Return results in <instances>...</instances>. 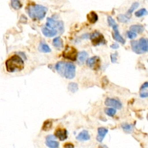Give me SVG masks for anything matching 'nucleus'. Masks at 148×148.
Listing matches in <instances>:
<instances>
[{"label": "nucleus", "mask_w": 148, "mask_h": 148, "mask_svg": "<svg viewBox=\"0 0 148 148\" xmlns=\"http://www.w3.org/2000/svg\"><path fill=\"white\" fill-rule=\"evenodd\" d=\"M55 69L59 75L66 79H73L76 75V66L71 62H58L55 65Z\"/></svg>", "instance_id": "f257e3e1"}, {"label": "nucleus", "mask_w": 148, "mask_h": 148, "mask_svg": "<svg viewBox=\"0 0 148 148\" xmlns=\"http://www.w3.org/2000/svg\"><path fill=\"white\" fill-rule=\"evenodd\" d=\"M5 67L10 73L20 72L24 68V62L18 55H13L5 61Z\"/></svg>", "instance_id": "f03ea898"}, {"label": "nucleus", "mask_w": 148, "mask_h": 148, "mask_svg": "<svg viewBox=\"0 0 148 148\" xmlns=\"http://www.w3.org/2000/svg\"><path fill=\"white\" fill-rule=\"evenodd\" d=\"M27 13L31 18L34 20H43L47 12V8L39 4H30L27 6Z\"/></svg>", "instance_id": "7ed1b4c3"}, {"label": "nucleus", "mask_w": 148, "mask_h": 148, "mask_svg": "<svg viewBox=\"0 0 148 148\" xmlns=\"http://www.w3.org/2000/svg\"><path fill=\"white\" fill-rule=\"evenodd\" d=\"M46 26L49 29L58 30L60 33L64 32V25L62 21L55 20L52 18H47L46 20Z\"/></svg>", "instance_id": "20e7f679"}, {"label": "nucleus", "mask_w": 148, "mask_h": 148, "mask_svg": "<svg viewBox=\"0 0 148 148\" xmlns=\"http://www.w3.org/2000/svg\"><path fill=\"white\" fill-rule=\"evenodd\" d=\"M78 51L77 49L72 46H67L62 53V56L66 59L71 60L72 61H75L78 58Z\"/></svg>", "instance_id": "39448f33"}, {"label": "nucleus", "mask_w": 148, "mask_h": 148, "mask_svg": "<svg viewBox=\"0 0 148 148\" xmlns=\"http://www.w3.org/2000/svg\"><path fill=\"white\" fill-rule=\"evenodd\" d=\"M90 39L92 44L95 46L106 44V40L104 36L100 32L97 31L90 34Z\"/></svg>", "instance_id": "423d86ee"}, {"label": "nucleus", "mask_w": 148, "mask_h": 148, "mask_svg": "<svg viewBox=\"0 0 148 148\" xmlns=\"http://www.w3.org/2000/svg\"><path fill=\"white\" fill-rule=\"evenodd\" d=\"M100 59L98 56H93L90 58H88L87 60V65L92 69H94L95 70L98 69L100 67Z\"/></svg>", "instance_id": "0eeeda50"}, {"label": "nucleus", "mask_w": 148, "mask_h": 148, "mask_svg": "<svg viewBox=\"0 0 148 148\" xmlns=\"http://www.w3.org/2000/svg\"><path fill=\"white\" fill-rule=\"evenodd\" d=\"M56 136L52 134H49L46 138V145L49 148H58L59 143L56 141Z\"/></svg>", "instance_id": "6e6552de"}, {"label": "nucleus", "mask_w": 148, "mask_h": 148, "mask_svg": "<svg viewBox=\"0 0 148 148\" xmlns=\"http://www.w3.org/2000/svg\"><path fill=\"white\" fill-rule=\"evenodd\" d=\"M105 105L114 109H121L122 107V104L119 101L110 98H107L106 100Z\"/></svg>", "instance_id": "1a4fd4ad"}, {"label": "nucleus", "mask_w": 148, "mask_h": 148, "mask_svg": "<svg viewBox=\"0 0 148 148\" xmlns=\"http://www.w3.org/2000/svg\"><path fill=\"white\" fill-rule=\"evenodd\" d=\"M55 136L60 141H64L68 138V132L65 129L59 128L55 131Z\"/></svg>", "instance_id": "9d476101"}, {"label": "nucleus", "mask_w": 148, "mask_h": 148, "mask_svg": "<svg viewBox=\"0 0 148 148\" xmlns=\"http://www.w3.org/2000/svg\"><path fill=\"white\" fill-rule=\"evenodd\" d=\"M113 39L117 41L118 42L121 43L122 45H124L126 43L125 39L123 38V37L120 35L119 29H118V26H116L114 27H113Z\"/></svg>", "instance_id": "9b49d317"}, {"label": "nucleus", "mask_w": 148, "mask_h": 148, "mask_svg": "<svg viewBox=\"0 0 148 148\" xmlns=\"http://www.w3.org/2000/svg\"><path fill=\"white\" fill-rule=\"evenodd\" d=\"M108 132V129L105 127H101L98 128V134H97V136L96 138L98 142L101 143L103 141Z\"/></svg>", "instance_id": "f8f14e48"}, {"label": "nucleus", "mask_w": 148, "mask_h": 148, "mask_svg": "<svg viewBox=\"0 0 148 148\" xmlns=\"http://www.w3.org/2000/svg\"><path fill=\"white\" fill-rule=\"evenodd\" d=\"M42 32L43 35L47 37V38H53V37L55 36L58 33V31L56 30L49 29L46 26L43 27L42 28Z\"/></svg>", "instance_id": "ddd939ff"}, {"label": "nucleus", "mask_w": 148, "mask_h": 148, "mask_svg": "<svg viewBox=\"0 0 148 148\" xmlns=\"http://www.w3.org/2000/svg\"><path fill=\"white\" fill-rule=\"evenodd\" d=\"M76 139L79 141H87L90 139V135L87 130H83L78 134Z\"/></svg>", "instance_id": "4468645a"}, {"label": "nucleus", "mask_w": 148, "mask_h": 148, "mask_svg": "<svg viewBox=\"0 0 148 148\" xmlns=\"http://www.w3.org/2000/svg\"><path fill=\"white\" fill-rule=\"evenodd\" d=\"M131 47L132 51L136 54H142L143 52L141 51V49L139 46V41L137 40H132L130 42Z\"/></svg>", "instance_id": "2eb2a0df"}, {"label": "nucleus", "mask_w": 148, "mask_h": 148, "mask_svg": "<svg viewBox=\"0 0 148 148\" xmlns=\"http://www.w3.org/2000/svg\"><path fill=\"white\" fill-rule=\"evenodd\" d=\"M88 58V54L87 52L85 51H82L78 53V58H77V61L79 64L82 65L85 61L87 60Z\"/></svg>", "instance_id": "dca6fc26"}, {"label": "nucleus", "mask_w": 148, "mask_h": 148, "mask_svg": "<svg viewBox=\"0 0 148 148\" xmlns=\"http://www.w3.org/2000/svg\"><path fill=\"white\" fill-rule=\"evenodd\" d=\"M87 18L88 21L91 24H95L98 20L97 14L94 11H91L87 15Z\"/></svg>", "instance_id": "f3484780"}, {"label": "nucleus", "mask_w": 148, "mask_h": 148, "mask_svg": "<svg viewBox=\"0 0 148 148\" xmlns=\"http://www.w3.org/2000/svg\"><path fill=\"white\" fill-rule=\"evenodd\" d=\"M39 51L42 53H49L51 52V49L45 42H41L39 46Z\"/></svg>", "instance_id": "a211bd4d"}, {"label": "nucleus", "mask_w": 148, "mask_h": 148, "mask_svg": "<svg viewBox=\"0 0 148 148\" xmlns=\"http://www.w3.org/2000/svg\"><path fill=\"white\" fill-rule=\"evenodd\" d=\"M139 44L141 51L143 53H145L148 51V47H147V40L145 38H141L139 41Z\"/></svg>", "instance_id": "6ab92c4d"}, {"label": "nucleus", "mask_w": 148, "mask_h": 148, "mask_svg": "<svg viewBox=\"0 0 148 148\" xmlns=\"http://www.w3.org/2000/svg\"><path fill=\"white\" fill-rule=\"evenodd\" d=\"M52 42L53 46L56 48L60 49L64 46V41L60 37H56V38H54Z\"/></svg>", "instance_id": "aec40b11"}, {"label": "nucleus", "mask_w": 148, "mask_h": 148, "mask_svg": "<svg viewBox=\"0 0 148 148\" xmlns=\"http://www.w3.org/2000/svg\"><path fill=\"white\" fill-rule=\"evenodd\" d=\"M130 30L136 33H142L145 30V27L142 25H132L130 27Z\"/></svg>", "instance_id": "412c9836"}, {"label": "nucleus", "mask_w": 148, "mask_h": 148, "mask_svg": "<svg viewBox=\"0 0 148 148\" xmlns=\"http://www.w3.org/2000/svg\"><path fill=\"white\" fill-rule=\"evenodd\" d=\"M11 5L14 10H18L22 7L23 4L21 0H11Z\"/></svg>", "instance_id": "4be33fe9"}, {"label": "nucleus", "mask_w": 148, "mask_h": 148, "mask_svg": "<svg viewBox=\"0 0 148 148\" xmlns=\"http://www.w3.org/2000/svg\"><path fill=\"white\" fill-rule=\"evenodd\" d=\"M68 89L70 92L75 93L78 90V85L76 82H70L68 84Z\"/></svg>", "instance_id": "5701e85b"}, {"label": "nucleus", "mask_w": 148, "mask_h": 148, "mask_svg": "<svg viewBox=\"0 0 148 148\" xmlns=\"http://www.w3.org/2000/svg\"><path fill=\"white\" fill-rule=\"evenodd\" d=\"M148 14V11L145 8H141L138 11H136L134 15L137 17H142L143 16H145L146 15Z\"/></svg>", "instance_id": "b1692460"}, {"label": "nucleus", "mask_w": 148, "mask_h": 148, "mask_svg": "<svg viewBox=\"0 0 148 148\" xmlns=\"http://www.w3.org/2000/svg\"><path fill=\"white\" fill-rule=\"evenodd\" d=\"M117 19L119 22L123 23H126L130 21V18L128 16L122 14H119L117 17Z\"/></svg>", "instance_id": "393cba45"}, {"label": "nucleus", "mask_w": 148, "mask_h": 148, "mask_svg": "<svg viewBox=\"0 0 148 148\" xmlns=\"http://www.w3.org/2000/svg\"><path fill=\"white\" fill-rule=\"evenodd\" d=\"M52 127V121L47 120L43 123L42 129L44 131H48L49 130H51Z\"/></svg>", "instance_id": "a878e982"}, {"label": "nucleus", "mask_w": 148, "mask_h": 148, "mask_svg": "<svg viewBox=\"0 0 148 148\" xmlns=\"http://www.w3.org/2000/svg\"><path fill=\"white\" fill-rule=\"evenodd\" d=\"M105 113L107 116L113 117L116 114V110L113 108H107L105 109Z\"/></svg>", "instance_id": "bb28decb"}, {"label": "nucleus", "mask_w": 148, "mask_h": 148, "mask_svg": "<svg viewBox=\"0 0 148 148\" xmlns=\"http://www.w3.org/2000/svg\"><path fill=\"white\" fill-rule=\"evenodd\" d=\"M139 5V3H138V2H134V3H133L132 4L130 8L128 10L127 14H131L132 13H133V11H134V10H136V9L138 8Z\"/></svg>", "instance_id": "cd10ccee"}, {"label": "nucleus", "mask_w": 148, "mask_h": 148, "mask_svg": "<svg viewBox=\"0 0 148 148\" xmlns=\"http://www.w3.org/2000/svg\"><path fill=\"white\" fill-rule=\"evenodd\" d=\"M107 21H108V24L109 26L112 27V28L117 25V24L116 23V21H115V20L112 17H111V16H108Z\"/></svg>", "instance_id": "c85d7f7f"}, {"label": "nucleus", "mask_w": 148, "mask_h": 148, "mask_svg": "<svg viewBox=\"0 0 148 148\" xmlns=\"http://www.w3.org/2000/svg\"><path fill=\"white\" fill-rule=\"evenodd\" d=\"M126 34H127V38H128L129 39H131V40L135 39V38L137 37L136 33L133 32H132V31H131V30L127 31Z\"/></svg>", "instance_id": "c756f323"}, {"label": "nucleus", "mask_w": 148, "mask_h": 148, "mask_svg": "<svg viewBox=\"0 0 148 148\" xmlns=\"http://www.w3.org/2000/svg\"><path fill=\"white\" fill-rule=\"evenodd\" d=\"M117 53H112L110 55L111 61L113 64H116L117 62Z\"/></svg>", "instance_id": "7c9ffc66"}, {"label": "nucleus", "mask_w": 148, "mask_h": 148, "mask_svg": "<svg viewBox=\"0 0 148 148\" xmlns=\"http://www.w3.org/2000/svg\"><path fill=\"white\" fill-rule=\"evenodd\" d=\"M121 127L123 129L127 131V132H130L132 130V126L129 124H126V123H125V124H123L121 125Z\"/></svg>", "instance_id": "2f4dec72"}, {"label": "nucleus", "mask_w": 148, "mask_h": 148, "mask_svg": "<svg viewBox=\"0 0 148 148\" xmlns=\"http://www.w3.org/2000/svg\"><path fill=\"white\" fill-rule=\"evenodd\" d=\"M140 97L141 98H147V97H148V91L143 90L140 92Z\"/></svg>", "instance_id": "473e14b6"}, {"label": "nucleus", "mask_w": 148, "mask_h": 148, "mask_svg": "<svg viewBox=\"0 0 148 148\" xmlns=\"http://www.w3.org/2000/svg\"><path fill=\"white\" fill-rule=\"evenodd\" d=\"M110 47L113 49H117L119 48V45L117 43H114L110 45Z\"/></svg>", "instance_id": "72a5a7b5"}, {"label": "nucleus", "mask_w": 148, "mask_h": 148, "mask_svg": "<svg viewBox=\"0 0 148 148\" xmlns=\"http://www.w3.org/2000/svg\"><path fill=\"white\" fill-rule=\"evenodd\" d=\"M65 148H74V145L71 143H66L64 145Z\"/></svg>", "instance_id": "f704fd0d"}, {"label": "nucleus", "mask_w": 148, "mask_h": 148, "mask_svg": "<svg viewBox=\"0 0 148 148\" xmlns=\"http://www.w3.org/2000/svg\"><path fill=\"white\" fill-rule=\"evenodd\" d=\"M148 88V82H145V83H143L142 84V85L140 87V90H145L146 88Z\"/></svg>", "instance_id": "c9c22d12"}, {"label": "nucleus", "mask_w": 148, "mask_h": 148, "mask_svg": "<svg viewBox=\"0 0 148 148\" xmlns=\"http://www.w3.org/2000/svg\"><path fill=\"white\" fill-rule=\"evenodd\" d=\"M81 38L83 39H90V34L88 33L87 34H84L82 36H81Z\"/></svg>", "instance_id": "e433bc0d"}, {"label": "nucleus", "mask_w": 148, "mask_h": 148, "mask_svg": "<svg viewBox=\"0 0 148 148\" xmlns=\"http://www.w3.org/2000/svg\"><path fill=\"white\" fill-rule=\"evenodd\" d=\"M99 148H108L106 145H100L99 146V147H98Z\"/></svg>", "instance_id": "4c0bfd02"}, {"label": "nucleus", "mask_w": 148, "mask_h": 148, "mask_svg": "<svg viewBox=\"0 0 148 148\" xmlns=\"http://www.w3.org/2000/svg\"><path fill=\"white\" fill-rule=\"evenodd\" d=\"M147 47H148V39L147 40Z\"/></svg>", "instance_id": "58836bf2"}, {"label": "nucleus", "mask_w": 148, "mask_h": 148, "mask_svg": "<svg viewBox=\"0 0 148 148\" xmlns=\"http://www.w3.org/2000/svg\"><path fill=\"white\" fill-rule=\"evenodd\" d=\"M147 120H148V114H147Z\"/></svg>", "instance_id": "ea45409f"}, {"label": "nucleus", "mask_w": 148, "mask_h": 148, "mask_svg": "<svg viewBox=\"0 0 148 148\" xmlns=\"http://www.w3.org/2000/svg\"><path fill=\"white\" fill-rule=\"evenodd\" d=\"M147 62H148V60H147Z\"/></svg>", "instance_id": "a19ab883"}]
</instances>
